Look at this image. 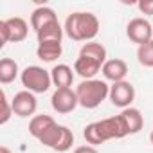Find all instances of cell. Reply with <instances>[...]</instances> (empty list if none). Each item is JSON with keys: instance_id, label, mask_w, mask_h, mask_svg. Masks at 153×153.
Wrapping results in <instances>:
<instances>
[{"instance_id": "6da1fadb", "label": "cell", "mask_w": 153, "mask_h": 153, "mask_svg": "<svg viewBox=\"0 0 153 153\" xmlns=\"http://www.w3.org/2000/svg\"><path fill=\"white\" fill-rule=\"evenodd\" d=\"M126 135H128V130H126V124H124L121 114L115 117L97 121V123H90V124H87V128L83 131V137L92 146L103 144L112 139H123Z\"/></svg>"}, {"instance_id": "2e32d148", "label": "cell", "mask_w": 153, "mask_h": 153, "mask_svg": "<svg viewBox=\"0 0 153 153\" xmlns=\"http://www.w3.org/2000/svg\"><path fill=\"white\" fill-rule=\"evenodd\" d=\"M54 124H56V121H54L51 115H45V114L34 115V117L31 119V123H29V133H31L34 139L40 140V137H42L51 126H54Z\"/></svg>"}, {"instance_id": "52a82bcc", "label": "cell", "mask_w": 153, "mask_h": 153, "mask_svg": "<svg viewBox=\"0 0 153 153\" xmlns=\"http://www.w3.org/2000/svg\"><path fill=\"white\" fill-rule=\"evenodd\" d=\"M51 103H52V108L58 114H70L79 105L78 94H76L72 88H56V92L52 94Z\"/></svg>"}, {"instance_id": "ac0fdd59", "label": "cell", "mask_w": 153, "mask_h": 153, "mask_svg": "<svg viewBox=\"0 0 153 153\" xmlns=\"http://www.w3.org/2000/svg\"><path fill=\"white\" fill-rule=\"evenodd\" d=\"M36 36H38V43H42V42H61L63 29H61L59 22H52V24L42 27L36 33Z\"/></svg>"}, {"instance_id": "44dd1931", "label": "cell", "mask_w": 153, "mask_h": 153, "mask_svg": "<svg viewBox=\"0 0 153 153\" xmlns=\"http://www.w3.org/2000/svg\"><path fill=\"white\" fill-rule=\"evenodd\" d=\"M137 59L144 67H153V40L137 49Z\"/></svg>"}, {"instance_id": "7402d4cb", "label": "cell", "mask_w": 153, "mask_h": 153, "mask_svg": "<svg viewBox=\"0 0 153 153\" xmlns=\"http://www.w3.org/2000/svg\"><path fill=\"white\" fill-rule=\"evenodd\" d=\"M13 115V106L7 101V96L4 90H0V124H6Z\"/></svg>"}, {"instance_id": "4fadbf2b", "label": "cell", "mask_w": 153, "mask_h": 153, "mask_svg": "<svg viewBox=\"0 0 153 153\" xmlns=\"http://www.w3.org/2000/svg\"><path fill=\"white\" fill-rule=\"evenodd\" d=\"M121 117L126 124V130H128V135H133V133H139L144 126V119L140 115V112L137 108H124L121 112Z\"/></svg>"}, {"instance_id": "d6986e66", "label": "cell", "mask_w": 153, "mask_h": 153, "mask_svg": "<svg viewBox=\"0 0 153 153\" xmlns=\"http://www.w3.org/2000/svg\"><path fill=\"white\" fill-rule=\"evenodd\" d=\"M79 54L88 56V58H92V59H96V61H99V63H103V65L106 63V49H105L101 43H97V42H87V43L81 47Z\"/></svg>"}, {"instance_id": "5bb4252c", "label": "cell", "mask_w": 153, "mask_h": 153, "mask_svg": "<svg viewBox=\"0 0 153 153\" xmlns=\"http://www.w3.org/2000/svg\"><path fill=\"white\" fill-rule=\"evenodd\" d=\"M7 27H9V36H11V42L18 43V42H24L27 38V33H29V25L24 18L20 16H13V18H7Z\"/></svg>"}, {"instance_id": "ffe728a7", "label": "cell", "mask_w": 153, "mask_h": 153, "mask_svg": "<svg viewBox=\"0 0 153 153\" xmlns=\"http://www.w3.org/2000/svg\"><path fill=\"white\" fill-rule=\"evenodd\" d=\"M61 135H63V126L61 124H54V126H51L42 137H40V142L43 144V146H47V148H56L58 146V142H59V139H61Z\"/></svg>"}, {"instance_id": "5b68a950", "label": "cell", "mask_w": 153, "mask_h": 153, "mask_svg": "<svg viewBox=\"0 0 153 153\" xmlns=\"http://www.w3.org/2000/svg\"><path fill=\"white\" fill-rule=\"evenodd\" d=\"M126 36L130 38V42H133L140 47L153 40V27L144 18H133L126 25Z\"/></svg>"}, {"instance_id": "d4e9b609", "label": "cell", "mask_w": 153, "mask_h": 153, "mask_svg": "<svg viewBox=\"0 0 153 153\" xmlns=\"http://www.w3.org/2000/svg\"><path fill=\"white\" fill-rule=\"evenodd\" d=\"M139 9L144 15H153V0H140V2H139Z\"/></svg>"}, {"instance_id": "e0dca14e", "label": "cell", "mask_w": 153, "mask_h": 153, "mask_svg": "<svg viewBox=\"0 0 153 153\" xmlns=\"http://www.w3.org/2000/svg\"><path fill=\"white\" fill-rule=\"evenodd\" d=\"M18 76V63L11 58H2L0 59V83H13Z\"/></svg>"}, {"instance_id": "8fae6325", "label": "cell", "mask_w": 153, "mask_h": 153, "mask_svg": "<svg viewBox=\"0 0 153 153\" xmlns=\"http://www.w3.org/2000/svg\"><path fill=\"white\" fill-rule=\"evenodd\" d=\"M52 22H58V16H56V13L51 9V7H45V6H42V7H36L34 11H33V15H31V27L38 33L42 27H45V25H49V24H52Z\"/></svg>"}, {"instance_id": "83f0119b", "label": "cell", "mask_w": 153, "mask_h": 153, "mask_svg": "<svg viewBox=\"0 0 153 153\" xmlns=\"http://www.w3.org/2000/svg\"><path fill=\"white\" fill-rule=\"evenodd\" d=\"M149 140H151V144H153V131H151V135H149Z\"/></svg>"}, {"instance_id": "cb8c5ba5", "label": "cell", "mask_w": 153, "mask_h": 153, "mask_svg": "<svg viewBox=\"0 0 153 153\" xmlns=\"http://www.w3.org/2000/svg\"><path fill=\"white\" fill-rule=\"evenodd\" d=\"M7 42H11L9 27H7V22H6V20H2V22H0V47H4Z\"/></svg>"}, {"instance_id": "8992f818", "label": "cell", "mask_w": 153, "mask_h": 153, "mask_svg": "<svg viewBox=\"0 0 153 153\" xmlns=\"http://www.w3.org/2000/svg\"><path fill=\"white\" fill-rule=\"evenodd\" d=\"M135 99V88L130 81H119L110 87V101L119 108H130Z\"/></svg>"}, {"instance_id": "7a4b0ae2", "label": "cell", "mask_w": 153, "mask_h": 153, "mask_svg": "<svg viewBox=\"0 0 153 153\" xmlns=\"http://www.w3.org/2000/svg\"><path fill=\"white\" fill-rule=\"evenodd\" d=\"M63 31L70 40L90 42L99 33V20L92 13H72L67 16Z\"/></svg>"}, {"instance_id": "3957f363", "label": "cell", "mask_w": 153, "mask_h": 153, "mask_svg": "<svg viewBox=\"0 0 153 153\" xmlns=\"http://www.w3.org/2000/svg\"><path fill=\"white\" fill-rule=\"evenodd\" d=\"M76 94H78V101L83 108L92 110L97 108L110 96V87L101 79H85L78 85Z\"/></svg>"}, {"instance_id": "277c9868", "label": "cell", "mask_w": 153, "mask_h": 153, "mask_svg": "<svg viewBox=\"0 0 153 153\" xmlns=\"http://www.w3.org/2000/svg\"><path fill=\"white\" fill-rule=\"evenodd\" d=\"M22 85L33 92V94H43L51 88L52 78H51V72H47L45 68L38 67V65H31L27 68H24L22 72Z\"/></svg>"}, {"instance_id": "484cf974", "label": "cell", "mask_w": 153, "mask_h": 153, "mask_svg": "<svg viewBox=\"0 0 153 153\" xmlns=\"http://www.w3.org/2000/svg\"><path fill=\"white\" fill-rule=\"evenodd\" d=\"M74 153H97V149L94 146H79V148H76Z\"/></svg>"}, {"instance_id": "ba28073f", "label": "cell", "mask_w": 153, "mask_h": 153, "mask_svg": "<svg viewBox=\"0 0 153 153\" xmlns=\"http://www.w3.org/2000/svg\"><path fill=\"white\" fill-rule=\"evenodd\" d=\"M11 106H13V114L15 115H18V117H29V115H34L38 101H36V97H34L33 92L22 90V92L15 94V97L11 101Z\"/></svg>"}, {"instance_id": "9a60e30c", "label": "cell", "mask_w": 153, "mask_h": 153, "mask_svg": "<svg viewBox=\"0 0 153 153\" xmlns=\"http://www.w3.org/2000/svg\"><path fill=\"white\" fill-rule=\"evenodd\" d=\"M63 49H61V42H42L38 43L36 49V56L42 61H54L61 56Z\"/></svg>"}, {"instance_id": "7c38bea8", "label": "cell", "mask_w": 153, "mask_h": 153, "mask_svg": "<svg viewBox=\"0 0 153 153\" xmlns=\"http://www.w3.org/2000/svg\"><path fill=\"white\" fill-rule=\"evenodd\" d=\"M51 78L58 88H70V85L74 81V72L68 65H56L51 70Z\"/></svg>"}, {"instance_id": "4316f807", "label": "cell", "mask_w": 153, "mask_h": 153, "mask_svg": "<svg viewBox=\"0 0 153 153\" xmlns=\"http://www.w3.org/2000/svg\"><path fill=\"white\" fill-rule=\"evenodd\" d=\"M0 153H13L7 146H0Z\"/></svg>"}, {"instance_id": "30bf717a", "label": "cell", "mask_w": 153, "mask_h": 153, "mask_svg": "<svg viewBox=\"0 0 153 153\" xmlns=\"http://www.w3.org/2000/svg\"><path fill=\"white\" fill-rule=\"evenodd\" d=\"M99 70H103V63H99L88 56H83V54H79L74 63V72H78L85 79H92Z\"/></svg>"}, {"instance_id": "603a6c76", "label": "cell", "mask_w": 153, "mask_h": 153, "mask_svg": "<svg viewBox=\"0 0 153 153\" xmlns=\"http://www.w3.org/2000/svg\"><path fill=\"white\" fill-rule=\"evenodd\" d=\"M72 144H74V133H72V130H68L67 126H63V135H61L58 146L54 148V151H59V153L68 151L72 148Z\"/></svg>"}, {"instance_id": "9c48e42d", "label": "cell", "mask_w": 153, "mask_h": 153, "mask_svg": "<svg viewBox=\"0 0 153 153\" xmlns=\"http://www.w3.org/2000/svg\"><path fill=\"white\" fill-rule=\"evenodd\" d=\"M126 74H128V65L124 59L114 58V59H106V63L103 65V76L114 83L124 81Z\"/></svg>"}]
</instances>
